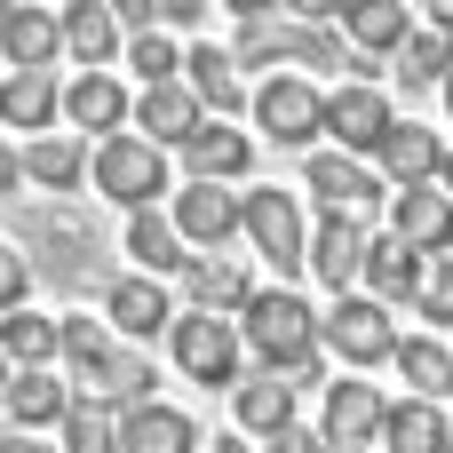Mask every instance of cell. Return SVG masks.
I'll return each mask as SVG.
<instances>
[{"label": "cell", "mask_w": 453, "mask_h": 453, "mask_svg": "<svg viewBox=\"0 0 453 453\" xmlns=\"http://www.w3.org/2000/svg\"><path fill=\"white\" fill-rule=\"evenodd\" d=\"M183 295H191V311H207V319H231V311H247V271L231 263V255H191L183 263Z\"/></svg>", "instance_id": "cell-24"}, {"label": "cell", "mask_w": 453, "mask_h": 453, "mask_svg": "<svg viewBox=\"0 0 453 453\" xmlns=\"http://www.w3.org/2000/svg\"><path fill=\"white\" fill-rule=\"evenodd\" d=\"M303 183H311V199H319L326 215H358V207H374V167L350 159V151H311Z\"/></svg>", "instance_id": "cell-18"}, {"label": "cell", "mask_w": 453, "mask_h": 453, "mask_svg": "<svg viewBox=\"0 0 453 453\" xmlns=\"http://www.w3.org/2000/svg\"><path fill=\"white\" fill-rule=\"evenodd\" d=\"M199 453H247V446H239V438H215V446H207V438H199Z\"/></svg>", "instance_id": "cell-47"}, {"label": "cell", "mask_w": 453, "mask_h": 453, "mask_svg": "<svg viewBox=\"0 0 453 453\" xmlns=\"http://www.w3.org/2000/svg\"><path fill=\"white\" fill-rule=\"evenodd\" d=\"M24 183H32V191H80V183H88V143H80L72 127L32 135V143H24Z\"/></svg>", "instance_id": "cell-23"}, {"label": "cell", "mask_w": 453, "mask_h": 453, "mask_svg": "<svg viewBox=\"0 0 453 453\" xmlns=\"http://www.w3.org/2000/svg\"><path fill=\"white\" fill-rule=\"evenodd\" d=\"M319 350H334L342 366H390L398 358V326L374 295H342L326 319H319Z\"/></svg>", "instance_id": "cell-7"}, {"label": "cell", "mask_w": 453, "mask_h": 453, "mask_svg": "<svg viewBox=\"0 0 453 453\" xmlns=\"http://www.w3.org/2000/svg\"><path fill=\"white\" fill-rule=\"evenodd\" d=\"M0 350H8L16 374L56 366V319H40V311H8V319H0Z\"/></svg>", "instance_id": "cell-33"}, {"label": "cell", "mask_w": 453, "mask_h": 453, "mask_svg": "<svg viewBox=\"0 0 453 453\" xmlns=\"http://www.w3.org/2000/svg\"><path fill=\"white\" fill-rule=\"evenodd\" d=\"M199 16H207V0H159V24H183V32H191Z\"/></svg>", "instance_id": "cell-41"}, {"label": "cell", "mask_w": 453, "mask_h": 453, "mask_svg": "<svg viewBox=\"0 0 453 453\" xmlns=\"http://www.w3.org/2000/svg\"><path fill=\"white\" fill-rule=\"evenodd\" d=\"M239 342L263 358V374H287L295 390L319 382V311L295 287H255L239 311Z\"/></svg>", "instance_id": "cell-1"}, {"label": "cell", "mask_w": 453, "mask_h": 453, "mask_svg": "<svg viewBox=\"0 0 453 453\" xmlns=\"http://www.w3.org/2000/svg\"><path fill=\"white\" fill-rule=\"evenodd\" d=\"M56 24H64V48H72V64L104 72V64L119 56V24H111V0H72Z\"/></svg>", "instance_id": "cell-29"}, {"label": "cell", "mask_w": 453, "mask_h": 453, "mask_svg": "<svg viewBox=\"0 0 453 453\" xmlns=\"http://www.w3.org/2000/svg\"><path fill=\"white\" fill-rule=\"evenodd\" d=\"M0 406H8V422H16L24 438H40V430H64V414H72V382H64L56 366H32V374H8Z\"/></svg>", "instance_id": "cell-13"}, {"label": "cell", "mask_w": 453, "mask_h": 453, "mask_svg": "<svg viewBox=\"0 0 453 453\" xmlns=\"http://www.w3.org/2000/svg\"><path fill=\"white\" fill-rule=\"evenodd\" d=\"M127 255H135V279H167V271H183V263H191V255H183V239H175V223H167L159 207L127 215Z\"/></svg>", "instance_id": "cell-30"}, {"label": "cell", "mask_w": 453, "mask_h": 453, "mask_svg": "<svg viewBox=\"0 0 453 453\" xmlns=\"http://www.w3.org/2000/svg\"><path fill=\"white\" fill-rule=\"evenodd\" d=\"M88 183H96L111 207L143 215V207L167 191V151H159V143H143V135H104V143L88 151Z\"/></svg>", "instance_id": "cell-2"}, {"label": "cell", "mask_w": 453, "mask_h": 453, "mask_svg": "<svg viewBox=\"0 0 453 453\" xmlns=\"http://www.w3.org/2000/svg\"><path fill=\"white\" fill-rule=\"evenodd\" d=\"M56 453H119L104 406H80V398H72V414H64V446H56Z\"/></svg>", "instance_id": "cell-38"}, {"label": "cell", "mask_w": 453, "mask_h": 453, "mask_svg": "<svg viewBox=\"0 0 453 453\" xmlns=\"http://www.w3.org/2000/svg\"><path fill=\"white\" fill-rule=\"evenodd\" d=\"M287 56H295V64H311V72H342V32H334V24H303V16H295Z\"/></svg>", "instance_id": "cell-37"}, {"label": "cell", "mask_w": 453, "mask_h": 453, "mask_svg": "<svg viewBox=\"0 0 453 453\" xmlns=\"http://www.w3.org/2000/svg\"><path fill=\"white\" fill-rule=\"evenodd\" d=\"M446 111H453V72H446Z\"/></svg>", "instance_id": "cell-49"}, {"label": "cell", "mask_w": 453, "mask_h": 453, "mask_svg": "<svg viewBox=\"0 0 453 453\" xmlns=\"http://www.w3.org/2000/svg\"><path fill=\"white\" fill-rule=\"evenodd\" d=\"M414 311H422V319H438V326H453V255H438V263L422 271V295H414Z\"/></svg>", "instance_id": "cell-39"}, {"label": "cell", "mask_w": 453, "mask_h": 453, "mask_svg": "<svg viewBox=\"0 0 453 453\" xmlns=\"http://www.w3.org/2000/svg\"><path fill=\"white\" fill-rule=\"evenodd\" d=\"M183 88L199 96V111H247V80H239V64H231V48H191L183 56Z\"/></svg>", "instance_id": "cell-26"}, {"label": "cell", "mask_w": 453, "mask_h": 453, "mask_svg": "<svg viewBox=\"0 0 453 453\" xmlns=\"http://www.w3.org/2000/svg\"><path fill=\"white\" fill-rule=\"evenodd\" d=\"M56 111H64V88H56V72H0V127L56 135Z\"/></svg>", "instance_id": "cell-21"}, {"label": "cell", "mask_w": 453, "mask_h": 453, "mask_svg": "<svg viewBox=\"0 0 453 453\" xmlns=\"http://www.w3.org/2000/svg\"><path fill=\"white\" fill-rule=\"evenodd\" d=\"M438 159H446V143H438V127H422V119H390V135L374 143V167H382L398 191L438 183Z\"/></svg>", "instance_id": "cell-16"}, {"label": "cell", "mask_w": 453, "mask_h": 453, "mask_svg": "<svg viewBox=\"0 0 453 453\" xmlns=\"http://www.w3.org/2000/svg\"><path fill=\"white\" fill-rule=\"evenodd\" d=\"M8 191H24V151H16V143H0V199H8Z\"/></svg>", "instance_id": "cell-42"}, {"label": "cell", "mask_w": 453, "mask_h": 453, "mask_svg": "<svg viewBox=\"0 0 453 453\" xmlns=\"http://www.w3.org/2000/svg\"><path fill=\"white\" fill-rule=\"evenodd\" d=\"M24 295H32V255H24L16 239H0V319L24 311Z\"/></svg>", "instance_id": "cell-40"}, {"label": "cell", "mask_w": 453, "mask_h": 453, "mask_svg": "<svg viewBox=\"0 0 453 453\" xmlns=\"http://www.w3.org/2000/svg\"><path fill=\"white\" fill-rule=\"evenodd\" d=\"M0 8H8V0H0Z\"/></svg>", "instance_id": "cell-51"}, {"label": "cell", "mask_w": 453, "mask_h": 453, "mask_svg": "<svg viewBox=\"0 0 453 453\" xmlns=\"http://www.w3.org/2000/svg\"><path fill=\"white\" fill-rule=\"evenodd\" d=\"M287 16H271V8H239V48H231V64H279L287 56Z\"/></svg>", "instance_id": "cell-34"}, {"label": "cell", "mask_w": 453, "mask_h": 453, "mask_svg": "<svg viewBox=\"0 0 453 453\" xmlns=\"http://www.w3.org/2000/svg\"><path fill=\"white\" fill-rule=\"evenodd\" d=\"M342 40L366 48V56H398L414 40V16H406V0H350L342 8Z\"/></svg>", "instance_id": "cell-25"}, {"label": "cell", "mask_w": 453, "mask_h": 453, "mask_svg": "<svg viewBox=\"0 0 453 453\" xmlns=\"http://www.w3.org/2000/svg\"><path fill=\"white\" fill-rule=\"evenodd\" d=\"M0 453H56V446H48V438H24V430H8V438H0Z\"/></svg>", "instance_id": "cell-44"}, {"label": "cell", "mask_w": 453, "mask_h": 453, "mask_svg": "<svg viewBox=\"0 0 453 453\" xmlns=\"http://www.w3.org/2000/svg\"><path fill=\"white\" fill-rule=\"evenodd\" d=\"M438 191H446V199H453V151H446V159H438Z\"/></svg>", "instance_id": "cell-46"}, {"label": "cell", "mask_w": 453, "mask_h": 453, "mask_svg": "<svg viewBox=\"0 0 453 453\" xmlns=\"http://www.w3.org/2000/svg\"><path fill=\"white\" fill-rule=\"evenodd\" d=\"M446 430H453V414H446Z\"/></svg>", "instance_id": "cell-50"}, {"label": "cell", "mask_w": 453, "mask_h": 453, "mask_svg": "<svg viewBox=\"0 0 453 453\" xmlns=\"http://www.w3.org/2000/svg\"><path fill=\"white\" fill-rule=\"evenodd\" d=\"M390 366H398V374L414 382V398H422V406H438V398L453 390V350L438 342V334H406Z\"/></svg>", "instance_id": "cell-32"}, {"label": "cell", "mask_w": 453, "mask_h": 453, "mask_svg": "<svg viewBox=\"0 0 453 453\" xmlns=\"http://www.w3.org/2000/svg\"><path fill=\"white\" fill-rule=\"evenodd\" d=\"M247 159H255V143H247V127H231V119H199V127L183 135V167H191V183H239Z\"/></svg>", "instance_id": "cell-15"}, {"label": "cell", "mask_w": 453, "mask_h": 453, "mask_svg": "<svg viewBox=\"0 0 453 453\" xmlns=\"http://www.w3.org/2000/svg\"><path fill=\"white\" fill-rule=\"evenodd\" d=\"M247 111H255V127H263L271 143H287V151H311V143L326 135V96H319V80H303V72H271V80L247 96Z\"/></svg>", "instance_id": "cell-3"}, {"label": "cell", "mask_w": 453, "mask_h": 453, "mask_svg": "<svg viewBox=\"0 0 453 453\" xmlns=\"http://www.w3.org/2000/svg\"><path fill=\"white\" fill-rule=\"evenodd\" d=\"M303 263L319 271V287L350 295L358 271H366V223H358V215H326V223L311 231V255H303Z\"/></svg>", "instance_id": "cell-17"}, {"label": "cell", "mask_w": 453, "mask_h": 453, "mask_svg": "<svg viewBox=\"0 0 453 453\" xmlns=\"http://www.w3.org/2000/svg\"><path fill=\"white\" fill-rule=\"evenodd\" d=\"M104 311H111V334H127V342H151V334L175 326V303H167L159 279H111L104 287Z\"/></svg>", "instance_id": "cell-19"}, {"label": "cell", "mask_w": 453, "mask_h": 453, "mask_svg": "<svg viewBox=\"0 0 453 453\" xmlns=\"http://www.w3.org/2000/svg\"><path fill=\"white\" fill-rule=\"evenodd\" d=\"M199 119H207V111H199V96H191L183 80H167V88H143V96H135V127H143V143H159V151H167V143H183Z\"/></svg>", "instance_id": "cell-27"}, {"label": "cell", "mask_w": 453, "mask_h": 453, "mask_svg": "<svg viewBox=\"0 0 453 453\" xmlns=\"http://www.w3.org/2000/svg\"><path fill=\"white\" fill-rule=\"evenodd\" d=\"M382 446L390 453H453V430L438 406H422V398H406V406H390L382 414Z\"/></svg>", "instance_id": "cell-31"}, {"label": "cell", "mask_w": 453, "mask_h": 453, "mask_svg": "<svg viewBox=\"0 0 453 453\" xmlns=\"http://www.w3.org/2000/svg\"><path fill=\"white\" fill-rule=\"evenodd\" d=\"M446 72H453V40H438V32L422 24V32L398 48V80H406V88H446Z\"/></svg>", "instance_id": "cell-35"}, {"label": "cell", "mask_w": 453, "mask_h": 453, "mask_svg": "<svg viewBox=\"0 0 453 453\" xmlns=\"http://www.w3.org/2000/svg\"><path fill=\"white\" fill-rule=\"evenodd\" d=\"M390 239H398V247H414L422 263H438V255L453 247V199L438 191V183L398 191V199H390Z\"/></svg>", "instance_id": "cell-10"}, {"label": "cell", "mask_w": 453, "mask_h": 453, "mask_svg": "<svg viewBox=\"0 0 453 453\" xmlns=\"http://www.w3.org/2000/svg\"><path fill=\"white\" fill-rule=\"evenodd\" d=\"M382 414H390V398H382L374 382H326V422H319V438L334 453H366V446H382Z\"/></svg>", "instance_id": "cell-9"}, {"label": "cell", "mask_w": 453, "mask_h": 453, "mask_svg": "<svg viewBox=\"0 0 453 453\" xmlns=\"http://www.w3.org/2000/svg\"><path fill=\"white\" fill-rule=\"evenodd\" d=\"M390 96L374 88V80H350V88H334L326 96V135H334V151H350V159H366L382 135H390Z\"/></svg>", "instance_id": "cell-8"}, {"label": "cell", "mask_w": 453, "mask_h": 453, "mask_svg": "<svg viewBox=\"0 0 453 453\" xmlns=\"http://www.w3.org/2000/svg\"><path fill=\"white\" fill-rule=\"evenodd\" d=\"M135 104H127V88L111 80V72H80V80H64V119H72V135L88 143H104V135H119V119H127Z\"/></svg>", "instance_id": "cell-14"}, {"label": "cell", "mask_w": 453, "mask_h": 453, "mask_svg": "<svg viewBox=\"0 0 453 453\" xmlns=\"http://www.w3.org/2000/svg\"><path fill=\"white\" fill-rule=\"evenodd\" d=\"M127 72L143 88H167V80H183V48L167 32H143V40H127Z\"/></svg>", "instance_id": "cell-36"}, {"label": "cell", "mask_w": 453, "mask_h": 453, "mask_svg": "<svg viewBox=\"0 0 453 453\" xmlns=\"http://www.w3.org/2000/svg\"><path fill=\"white\" fill-rule=\"evenodd\" d=\"M231 414H239V438H287L295 430V382L287 374H255L231 390Z\"/></svg>", "instance_id": "cell-20"}, {"label": "cell", "mask_w": 453, "mask_h": 453, "mask_svg": "<svg viewBox=\"0 0 453 453\" xmlns=\"http://www.w3.org/2000/svg\"><path fill=\"white\" fill-rule=\"evenodd\" d=\"M422 271H430V263H422L414 247H398L390 231H382V239H366V271H358V279L374 287V303H382V311H390V303H414V295H422Z\"/></svg>", "instance_id": "cell-28"}, {"label": "cell", "mask_w": 453, "mask_h": 453, "mask_svg": "<svg viewBox=\"0 0 453 453\" xmlns=\"http://www.w3.org/2000/svg\"><path fill=\"white\" fill-rule=\"evenodd\" d=\"M56 48H64L56 8H40V0H8L0 8V56H8V72H48Z\"/></svg>", "instance_id": "cell-12"}, {"label": "cell", "mask_w": 453, "mask_h": 453, "mask_svg": "<svg viewBox=\"0 0 453 453\" xmlns=\"http://www.w3.org/2000/svg\"><path fill=\"white\" fill-rule=\"evenodd\" d=\"M430 32H438V40H453V0H438V8H430Z\"/></svg>", "instance_id": "cell-45"}, {"label": "cell", "mask_w": 453, "mask_h": 453, "mask_svg": "<svg viewBox=\"0 0 453 453\" xmlns=\"http://www.w3.org/2000/svg\"><path fill=\"white\" fill-rule=\"evenodd\" d=\"M263 453H334L326 438H311V430H287V438H271Z\"/></svg>", "instance_id": "cell-43"}, {"label": "cell", "mask_w": 453, "mask_h": 453, "mask_svg": "<svg viewBox=\"0 0 453 453\" xmlns=\"http://www.w3.org/2000/svg\"><path fill=\"white\" fill-rule=\"evenodd\" d=\"M239 231H247V247L271 271H303V255H311V223H303V199L295 191H271V183L239 191Z\"/></svg>", "instance_id": "cell-4"}, {"label": "cell", "mask_w": 453, "mask_h": 453, "mask_svg": "<svg viewBox=\"0 0 453 453\" xmlns=\"http://www.w3.org/2000/svg\"><path fill=\"white\" fill-rule=\"evenodd\" d=\"M167 350L183 366V382H207V390H239V319H207V311H183L167 326Z\"/></svg>", "instance_id": "cell-6"}, {"label": "cell", "mask_w": 453, "mask_h": 453, "mask_svg": "<svg viewBox=\"0 0 453 453\" xmlns=\"http://www.w3.org/2000/svg\"><path fill=\"white\" fill-rule=\"evenodd\" d=\"M111 438H119V453H199V430L175 414V406H127L119 422H111Z\"/></svg>", "instance_id": "cell-22"}, {"label": "cell", "mask_w": 453, "mask_h": 453, "mask_svg": "<svg viewBox=\"0 0 453 453\" xmlns=\"http://www.w3.org/2000/svg\"><path fill=\"white\" fill-rule=\"evenodd\" d=\"M167 223L183 247H223V239H239V191L231 183H183Z\"/></svg>", "instance_id": "cell-11"}, {"label": "cell", "mask_w": 453, "mask_h": 453, "mask_svg": "<svg viewBox=\"0 0 453 453\" xmlns=\"http://www.w3.org/2000/svg\"><path fill=\"white\" fill-rule=\"evenodd\" d=\"M16 247H40L32 279L48 271L64 295H80V287H96V279H104V271H96V231H88V223H72V215H56V207L24 215V223H16Z\"/></svg>", "instance_id": "cell-5"}, {"label": "cell", "mask_w": 453, "mask_h": 453, "mask_svg": "<svg viewBox=\"0 0 453 453\" xmlns=\"http://www.w3.org/2000/svg\"><path fill=\"white\" fill-rule=\"evenodd\" d=\"M8 374H16V366H8V350H0V390H8Z\"/></svg>", "instance_id": "cell-48"}]
</instances>
